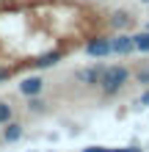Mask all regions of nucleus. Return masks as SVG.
<instances>
[{"label":"nucleus","mask_w":149,"mask_h":152,"mask_svg":"<svg viewBox=\"0 0 149 152\" xmlns=\"http://www.w3.org/2000/svg\"><path fill=\"white\" fill-rule=\"evenodd\" d=\"M130 80V72H127V66H102V75H100V91L102 94H108V97H113V94H119V88H124V83Z\"/></svg>","instance_id":"1"},{"label":"nucleus","mask_w":149,"mask_h":152,"mask_svg":"<svg viewBox=\"0 0 149 152\" xmlns=\"http://www.w3.org/2000/svg\"><path fill=\"white\" fill-rule=\"evenodd\" d=\"M135 50V42L133 36H127V33H119L116 39H110V53H116V56H127V53Z\"/></svg>","instance_id":"2"},{"label":"nucleus","mask_w":149,"mask_h":152,"mask_svg":"<svg viewBox=\"0 0 149 152\" xmlns=\"http://www.w3.org/2000/svg\"><path fill=\"white\" fill-rule=\"evenodd\" d=\"M86 53H89L91 58H102L110 53V39H91L86 44Z\"/></svg>","instance_id":"3"},{"label":"nucleus","mask_w":149,"mask_h":152,"mask_svg":"<svg viewBox=\"0 0 149 152\" xmlns=\"http://www.w3.org/2000/svg\"><path fill=\"white\" fill-rule=\"evenodd\" d=\"M61 58H64V53H61V50H50V53H41V56L33 61V66H36V69H47V66L61 64Z\"/></svg>","instance_id":"4"},{"label":"nucleus","mask_w":149,"mask_h":152,"mask_svg":"<svg viewBox=\"0 0 149 152\" xmlns=\"http://www.w3.org/2000/svg\"><path fill=\"white\" fill-rule=\"evenodd\" d=\"M41 88H44V80H41V77H25L22 83H20V91L25 97H36Z\"/></svg>","instance_id":"5"},{"label":"nucleus","mask_w":149,"mask_h":152,"mask_svg":"<svg viewBox=\"0 0 149 152\" xmlns=\"http://www.w3.org/2000/svg\"><path fill=\"white\" fill-rule=\"evenodd\" d=\"M100 75H102V66H89V69H83L77 77H80L83 86H97L100 83Z\"/></svg>","instance_id":"6"},{"label":"nucleus","mask_w":149,"mask_h":152,"mask_svg":"<svg viewBox=\"0 0 149 152\" xmlns=\"http://www.w3.org/2000/svg\"><path fill=\"white\" fill-rule=\"evenodd\" d=\"M3 138L8 141V144H11V141H20V138H22V124H17V122H6Z\"/></svg>","instance_id":"7"},{"label":"nucleus","mask_w":149,"mask_h":152,"mask_svg":"<svg viewBox=\"0 0 149 152\" xmlns=\"http://www.w3.org/2000/svg\"><path fill=\"white\" fill-rule=\"evenodd\" d=\"M133 42H135V50L149 53V31H146V33H138V36H133Z\"/></svg>","instance_id":"8"},{"label":"nucleus","mask_w":149,"mask_h":152,"mask_svg":"<svg viewBox=\"0 0 149 152\" xmlns=\"http://www.w3.org/2000/svg\"><path fill=\"white\" fill-rule=\"evenodd\" d=\"M127 22H130V17H127L124 11H116V14L110 17V25H113V28H124Z\"/></svg>","instance_id":"9"},{"label":"nucleus","mask_w":149,"mask_h":152,"mask_svg":"<svg viewBox=\"0 0 149 152\" xmlns=\"http://www.w3.org/2000/svg\"><path fill=\"white\" fill-rule=\"evenodd\" d=\"M11 105L8 102H0V124H6V122H11Z\"/></svg>","instance_id":"10"},{"label":"nucleus","mask_w":149,"mask_h":152,"mask_svg":"<svg viewBox=\"0 0 149 152\" xmlns=\"http://www.w3.org/2000/svg\"><path fill=\"white\" fill-rule=\"evenodd\" d=\"M135 77H138V83H144V86H146V83H149V66H141Z\"/></svg>","instance_id":"11"},{"label":"nucleus","mask_w":149,"mask_h":152,"mask_svg":"<svg viewBox=\"0 0 149 152\" xmlns=\"http://www.w3.org/2000/svg\"><path fill=\"white\" fill-rule=\"evenodd\" d=\"M28 108H33V111H41V108H44V102L39 100V94H36V97H31V102H28Z\"/></svg>","instance_id":"12"},{"label":"nucleus","mask_w":149,"mask_h":152,"mask_svg":"<svg viewBox=\"0 0 149 152\" xmlns=\"http://www.w3.org/2000/svg\"><path fill=\"white\" fill-rule=\"evenodd\" d=\"M8 77H11V69H8V66H0V83H6Z\"/></svg>","instance_id":"13"},{"label":"nucleus","mask_w":149,"mask_h":152,"mask_svg":"<svg viewBox=\"0 0 149 152\" xmlns=\"http://www.w3.org/2000/svg\"><path fill=\"white\" fill-rule=\"evenodd\" d=\"M83 152H113V147H86Z\"/></svg>","instance_id":"14"},{"label":"nucleus","mask_w":149,"mask_h":152,"mask_svg":"<svg viewBox=\"0 0 149 152\" xmlns=\"http://www.w3.org/2000/svg\"><path fill=\"white\" fill-rule=\"evenodd\" d=\"M113 152H144V149H138V147H116Z\"/></svg>","instance_id":"15"},{"label":"nucleus","mask_w":149,"mask_h":152,"mask_svg":"<svg viewBox=\"0 0 149 152\" xmlns=\"http://www.w3.org/2000/svg\"><path fill=\"white\" fill-rule=\"evenodd\" d=\"M141 105H144V108H149V88L141 94Z\"/></svg>","instance_id":"16"},{"label":"nucleus","mask_w":149,"mask_h":152,"mask_svg":"<svg viewBox=\"0 0 149 152\" xmlns=\"http://www.w3.org/2000/svg\"><path fill=\"white\" fill-rule=\"evenodd\" d=\"M141 3H146V6H149V0H141Z\"/></svg>","instance_id":"17"}]
</instances>
